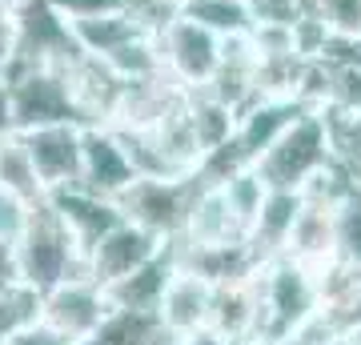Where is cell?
<instances>
[{"label":"cell","instance_id":"1","mask_svg":"<svg viewBox=\"0 0 361 345\" xmlns=\"http://www.w3.org/2000/svg\"><path fill=\"white\" fill-rule=\"evenodd\" d=\"M16 265H20V282L32 293H44L52 285L73 282V277H89L85 265V249L68 233V225L52 213L49 201L28 205L25 229L16 233Z\"/></svg>","mask_w":361,"mask_h":345},{"label":"cell","instance_id":"2","mask_svg":"<svg viewBox=\"0 0 361 345\" xmlns=\"http://www.w3.org/2000/svg\"><path fill=\"white\" fill-rule=\"evenodd\" d=\"M334 133L322 109H305L281 137L257 157V177L269 189H301L313 173L334 165Z\"/></svg>","mask_w":361,"mask_h":345},{"label":"cell","instance_id":"3","mask_svg":"<svg viewBox=\"0 0 361 345\" xmlns=\"http://www.w3.org/2000/svg\"><path fill=\"white\" fill-rule=\"evenodd\" d=\"M8 92H13V133L40 125H80L73 85L65 64H40V61H13L4 68Z\"/></svg>","mask_w":361,"mask_h":345},{"label":"cell","instance_id":"4","mask_svg":"<svg viewBox=\"0 0 361 345\" xmlns=\"http://www.w3.org/2000/svg\"><path fill=\"white\" fill-rule=\"evenodd\" d=\"M197 185H201V173H193V177H137L116 197V209L125 221L149 229L161 241H177Z\"/></svg>","mask_w":361,"mask_h":345},{"label":"cell","instance_id":"5","mask_svg":"<svg viewBox=\"0 0 361 345\" xmlns=\"http://www.w3.org/2000/svg\"><path fill=\"white\" fill-rule=\"evenodd\" d=\"M153 44H157L161 73L173 85H180L185 92L205 89L221 64V37H213L209 28H201L197 20H189V16H180V13L165 28H157Z\"/></svg>","mask_w":361,"mask_h":345},{"label":"cell","instance_id":"6","mask_svg":"<svg viewBox=\"0 0 361 345\" xmlns=\"http://www.w3.org/2000/svg\"><path fill=\"white\" fill-rule=\"evenodd\" d=\"M109 293L92 277H73L40 293V321L77 345L109 317Z\"/></svg>","mask_w":361,"mask_h":345},{"label":"cell","instance_id":"7","mask_svg":"<svg viewBox=\"0 0 361 345\" xmlns=\"http://www.w3.org/2000/svg\"><path fill=\"white\" fill-rule=\"evenodd\" d=\"M80 133H85V125H73V121L16 133L32 169H37L40 185H44V193L65 189V185H80Z\"/></svg>","mask_w":361,"mask_h":345},{"label":"cell","instance_id":"8","mask_svg":"<svg viewBox=\"0 0 361 345\" xmlns=\"http://www.w3.org/2000/svg\"><path fill=\"white\" fill-rule=\"evenodd\" d=\"M161 237H153L149 229L141 225H133V221H116L113 229H104L97 241L89 245V253H85V265H89V277L97 285H113L121 277H129L137 265H145L149 257L161 249Z\"/></svg>","mask_w":361,"mask_h":345},{"label":"cell","instance_id":"9","mask_svg":"<svg viewBox=\"0 0 361 345\" xmlns=\"http://www.w3.org/2000/svg\"><path fill=\"white\" fill-rule=\"evenodd\" d=\"M133 181H137V173L125 157V145L116 137V128L85 125V133H80V189L116 201Z\"/></svg>","mask_w":361,"mask_h":345},{"label":"cell","instance_id":"10","mask_svg":"<svg viewBox=\"0 0 361 345\" xmlns=\"http://www.w3.org/2000/svg\"><path fill=\"white\" fill-rule=\"evenodd\" d=\"M177 245H189V249H221V245H245V229L233 221L229 205L221 197V189L213 181L201 177L193 193V205L185 213V225H180Z\"/></svg>","mask_w":361,"mask_h":345},{"label":"cell","instance_id":"11","mask_svg":"<svg viewBox=\"0 0 361 345\" xmlns=\"http://www.w3.org/2000/svg\"><path fill=\"white\" fill-rule=\"evenodd\" d=\"M209 297H213V282H205L193 269H180L169 277L165 293L157 301V321L161 329L173 333V337H185V333L201 329L209 321Z\"/></svg>","mask_w":361,"mask_h":345},{"label":"cell","instance_id":"12","mask_svg":"<svg viewBox=\"0 0 361 345\" xmlns=\"http://www.w3.org/2000/svg\"><path fill=\"white\" fill-rule=\"evenodd\" d=\"M173 273H177V249H173V241H165L145 265L133 269L129 277L104 285L109 305L133 309V313H157V301H161V293H165V285Z\"/></svg>","mask_w":361,"mask_h":345},{"label":"cell","instance_id":"13","mask_svg":"<svg viewBox=\"0 0 361 345\" xmlns=\"http://www.w3.org/2000/svg\"><path fill=\"white\" fill-rule=\"evenodd\" d=\"M44 201L52 205V213L68 225V233L80 241V249L89 253V245L101 237L104 229H113L116 221H121V209L116 201L109 197H97V193L80 189V185H65V189H52Z\"/></svg>","mask_w":361,"mask_h":345},{"label":"cell","instance_id":"14","mask_svg":"<svg viewBox=\"0 0 361 345\" xmlns=\"http://www.w3.org/2000/svg\"><path fill=\"white\" fill-rule=\"evenodd\" d=\"M68 25V37L85 56L92 61H113L121 49H129L133 40L141 37H153L149 28L129 13V8H116V13H101V16H85V20H65Z\"/></svg>","mask_w":361,"mask_h":345},{"label":"cell","instance_id":"15","mask_svg":"<svg viewBox=\"0 0 361 345\" xmlns=\"http://www.w3.org/2000/svg\"><path fill=\"white\" fill-rule=\"evenodd\" d=\"M249 273L245 277H233V282H217L213 285V297H209L205 325L233 345L253 337V329H257V289H253V277Z\"/></svg>","mask_w":361,"mask_h":345},{"label":"cell","instance_id":"16","mask_svg":"<svg viewBox=\"0 0 361 345\" xmlns=\"http://www.w3.org/2000/svg\"><path fill=\"white\" fill-rule=\"evenodd\" d=\"M301 265L322 269L337 257V209H325V205H310L301 197V213H297L293 229H289V241H285V253Z\"/></svg>","mask_w":361,"mask_h":345},{"label":"cell","instance_id":"17","mask_svg":"<svg viewBox=\"0 0 361 345\" xmlns=\"http://www.w3.org/2000/svg\"><path fill=\"white\" fill-rule=\"evenodd\" d=\"M297 213H301V193L297 189H269L265 193V201H261L257 217H253V225H249V237H245L249 257H253V261L281 257Z\"/></svg>","mask_w":361,"mask_h":345},{"label":"cell","instance_id":"18","mask_svg":"<svg viewBox=\"0 0 361 345\" xmlns=\"http://www.w3.org/2000/svg\"><path fill=\"white\" fill-rule=\"evenodd\" d=\"M157 313H133V309H109V317L77 345H153L161 337Z\"/></svg>","mask_w":361,"mask_h":345},{"label":"cell","instance_id":"19","mask_svg":"<svg viewBox=\"0 0 361 345\" xmlns=\"http://www.w3.org/2000/svg\"><path fill=\"white\" fill-rule=\"evenodd\" d=\"M0 189H8L16 201H25V205H37V201H44V197H49L16 133L0 137Z\"/></svg>","mask_w":361,"mask_h":345},{"label":"cell","instance_id":"20","mask_svg":"<svg viewBox=\"0 0 361 345\" xmlns=\"http://www.w3.org/2000/svg\"><path fill=\"white\" fill-rule=\"evenodd\" d=\"M180 16L197 20L201 28H209L221 40L245 37L249 28H253V16H249L245 0H185L180 4Z\"/></svg>","mask_w":361,"mask_h":345},{"label":"cell","instance_id":"21","mask_svg":"<svg viewBox=\"0 0 361 345\" xmlns=\"http://www.w3.org/2000/svg\"><path fill=\"white\" fill-rule=\"evenodd\" d=\"M221 189V197H225V205H229V213H233V221L245 229V237H249V225H253V217H257V209H261V201H265V193H269V185L257 177V169L249 165V169H233L229 177H221V181H213Z\"/></svg>","mask_w":361,"mask_h":345},{"label":"cell","instance_id":"22","mask_svg":"<svg viewBox=\"0 0 361 345\" xmlns=\"http://www.w3.org/2000/svg\"><path fill=\"white\" fill-rule=\"evenodd\" d=\"M32 321H40V293H32L28 285H16V289L0 293V337L25 329Z\"/></svg>","mask_w":361,"mask_h":345},{"label":"cell","instance_id":"23","mask_svg":"<svg viewBox=\"0 0 361 345\" xmlns=\"http://www.w3.org/2000/svg\"><path fill=\"white\" fill-rule=\"evenodd\" d=\"M334 133V157L361 181V113L357 116H325Z\"/></svg>","mask_w":361,"mask_h":345},{"label":"cell","instance_id":"24","mask_svg":"<svg viewBox=\"0 0 361 345\" xmlns=\"http://www.w3.org/2000/svg\"><path fill=\"white\" fill-rule=\"evenodd\" d=\"M253 25H297L301 0H245Z\"/></svg>","mask_w":361,"mask_h":345},{"label":"cell","instance_id":"25","mask_svg":"<svg viewBox=\"0 0 361 345\" xmlns=\"http://www.w3.org/2000/svg\"><path fill=\"white\" fill-rule=\"evenodd\" d=\"M61 20H85V16H101V13H116V8H129V0H44Z\"/></svg>","mask_w":361,"mask_h":345},{"label":"cell","instance_id":"26","mask_svg":"<svg viewBox=\"0 0 361 345\" xmlns=\"http://www.w3.org/2000/svg\"><path fill=\"white\" fill-rule=\"evenodd\" d=\"M28 205L16 201L8 189H0V241H16V233L25 229Z\"/></svg>","mask_w":361,"mask_h":345},{"label":"cell","instance_id":"27","mask_svg":"<svg viewBox=\"0 0 361 345\" xmlns=\"http://www.w3.org/2000/svg\"><path fill=\"white\" fill-rule=\"evenodd\" d=\"M16 4L20 0H0V73L16 56Z\"/></svg>","mask_w":361,"mask_h":345},{"label":"cell","instance_id":"28","mask_svg":"<svg viewBox=\"0 0 361 345\" xmlns=\"http://www.w3.org/2000/svg\"><path fill=\"white\" fill-rule=\"evenodd\" d=\"M4 345H73L68 337H61L56 329H49L44 321H32V325H25V329H16L4 337Z\"/></svg>","mask_w":361,"mask_h":345},{"label":"cell","instance_id":"29","mask_svg":"<svg viewBox=\"0 0 361 345\" xmlns=\"http://www.w3.org/2000/svg\"><path fill=\"white\" fill-rule=\"evenodd\" d=\"M20 282V265H16V245L13 241H0V293L4 289H16Z\"/></svg>","mask_w":361,"mask_h":345},{"label":"cell","instance_id":"30","mask_svg":"<svg viewBox=\"0 0 361 345\" xmlns=\"http://www.w3.org/2000/svg\"><path fill=\"white\" fill-rule=\"evenodd\" d=\"M13 133V92H8V77L0 73V137Z\"/></svg>","mask_w":361,"mask_h":345},{"label":"cell","instance_id":"31","mask_svg":"<svg viewBox=\"0 0 361 345\" xmlns=\"http://www.w3.org/2000/svg\"><path fill=\"white\" fill-rule=\"evenodd\" d=\"M177 345H233V341H225L221 333H213L209 325H201V329H193V333H185V337H177Z\"/></svg>","mask_w":361,"mask_h":345},{"label":"cell","instance_id":"32","mask_svg":"<svg viewBox=\"0 0 361 345\" xmlns=\"http://www.w3.org/2000/svg\"><path fill=\"white\" fill-rule=\"evenodd\" d=\"M341 345H361V321L349 325V329H341Z\"/></svg>","mask_w":361,"mask_h":345},{"label":"cell","instance_id":"33","mask_svg":"<svg viewBox=\"0 0 361 345\" xmlns=\"http://www.w3.org/2000/svg\"><path fill=\"white\" fill-rule=\"evenodd\" d=\"M237 345H285V341H277V337H261V333H253V337H245V341H237Z\"/></svg>","mask_w":361,"mask_h":345},{"label":"cell","instance_id":"34","mask_svg":"<svg viewBox=\"0 0 361 345\" xmlns=\"http://www.w3.org/2000/svg\"><path fill=\"white\" fill-rule=\"evenodd\" d=\"M329 345H341V337H337V341H329Z\"/></svg>","mask_w":361,"mask_h":345},{"label":"cell","instance_id":"35","mask_svg":"<svg viewBox=\"0 0 361 345\" xmlns=\"http://www.w3.org/2000/svg\"><path fill=\"white\" fill-rule=\"evenodd\" d=\"M0 345H4V337H0Z\"/></svg>","mask_w":361,"mask_h":345}]
</instances>
